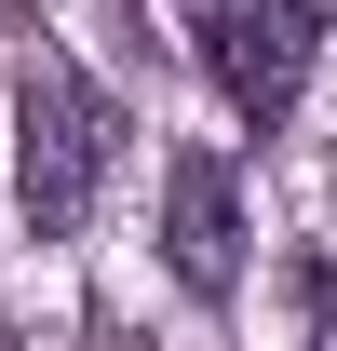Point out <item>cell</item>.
Listing matches in <instances>:
<instances>
[{"label":"cell","instance_id":"7a4b0ae2","mask_svg":"<svg viewBox=\"0 0 337 351\" xmlns=\"http://www.w3.org/2000/svg\"><path fill=\"white\" fill-rule=\"evenodd\" d=\"M203 68L243 122H284L297 108V68H310V27L284 0H203Z\"/></svg>","mask_w":337,"mask_h":351},{"label":"cell","instance_id":"3957f363","mask_svg":"<svg viewBox=\"0 0 337 351\" xmlns=\"http://www.w3.org/2000/svg\"><path fill=\"white\" fill-rule=\"evenodd\" d=\"M162 257L189 298H229V270H243V203H229V162L216 149H175L162 162Z\"/></svg>","mask_w":337,"mask_h":351},{"label":"cell","instance_id":"5b68a950","mask_svg":"<svg viewBox=\"0 0 337 351\" xmlns=\"http://www.w3.org/2000/svg\"><path fill=\"white\" fill-rule=\"evenodd\" d=\"M284 14H297V27H310V41H324V27H337V0H284Z\"/></svg>","mask_w":337,"mask_h":351},{"label":"cell","instance_id":"277c9868","mask_svg":"<svg viewBox=\"0 0 337 351\" xmlns=\"http://www.w3.org/2000/svg\"><path fill=\"white\" fill-rule=\"evenodd\" d=\"M284 298H297V324H310V338H337V270H324V257H297Z\"/></svg>","mask_w":337,"mask_h":351},{"label":"cell","instance_id":"6da1fadb","mask_svg":"<svg viewBox=\"0 0 337 351\" xmlns=\"http://www.w3.org/2000/svg\"><path fill=\"white\" fill-rule=\"evenodd\" d=\"M108 149H122L108 95H95L68 54H27V68H14V189H27V230H41V243H68V230L95 217Z\"/></svg>","mask_w":337,"mask_h":351}]
</instances>
